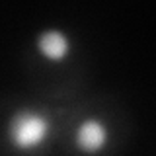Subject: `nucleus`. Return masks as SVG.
<instances>
[{"label":"nucleus","mask_w":156,"mask_h":156,"mask_svg":"<svg viewBox=\"0 0 156 156\" xmlns=\"http://www.w3.org/2000/svg\"><path fill=\"white\" fill-rule=\"evenodd\" d=\"M51 131L53 123L43 111L20 107L6 123V140L18 152H33L49 140Z\"/></svg>","instance_id":"1"},{"label":"nucleus","mask_w":156,"mask_h":156,"mask_svg":"<svg viewBox=\"0 0 156 156\" xmlns=\"http://www.w3.org/2000/svg\"><path fill=\"white\" fill-rule=\"evenodd\" d=\"M109 144V127L100 117H86L74 129V146L82 154L94 156L105 150Z\"/></svg>","instance_id":"2"},{"label":"nucleus","mask_w":156,"mask_h":156,"mask_svg":"<svg viewBox=\"0 0 156 156\" xmlns=\"http://www.w3.org/2000/svg\"><path fill=\"white\" fill-rule=\"evenodd\" d=\"M35 49L45 61L49 62H62L72 51V41L65 29L47 27L41 29L35 37Z\"/></svg>","instance_id":"3"}]
</instances>
